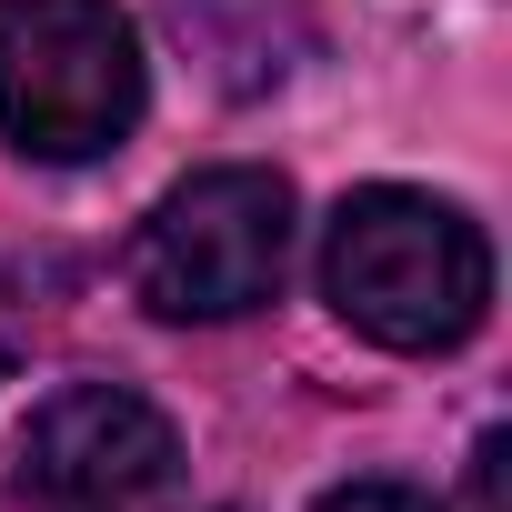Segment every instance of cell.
Instances as JSON below:
<instances>
[{"mask_svg": "<svg viewBox=\"0 0 512 512\" xmlns=\"http://www.w3.org/2000/svg\"><path fill=\"white\" fill-rule=\"evenodd\" d=\"M322 302L382 352H452L492 312V241L462 201L372 181L322 231Z\"/></svg>", "mask_w": 512, "mask_h": 512, "instance_id": "cell-1", "label": "cell"}, {"mask_svg": "<svg viewBox=\"0 0 512 512\" xmlns=\"http://www.w3.org/2000/svg\"><path fill=\"white\" fill-rule=\"evenodd\" d=\"M151 71L121 0H0V141L21 161H111Z\"/></svg>", "mask_w": 512, "mask_h": 512, "instance_id": "cell-2", "label": "cell"}, {"mask_svg": "<svg viewBox=\"0 0 512 512\" xmlns=\"http://www.w3.org/2000/svg\"><path fill=\"white\" fill-rule=\"evenodd\" d=\"M292 272V181L262 161L191 171L181 191L151 201L131 241V292L161 322H241L262 312Z\"/></svg>", "mask_w": 512, "mask_h": 512, "instance_id": "cell-3", "label": "cell"}, {"mask_svg": "<svg viewBox=\"0 0 512 512\" xmlns=\"http://www.w3.org/2000/svg\"><path fill=\"white\" fill-rule=\"evenodd\" d=\"M181 442L121 382H61L11 442V512H171Z\"/></svg>", "mask_w": 512, "mask_h": 512, "instance_id": "cell-4", "label": "cell"}, {"mask_svg": "<svg viewBox=\"0 0 512 512\" xmlns=\"http://www.w3.org/2000/svg\"><path fill=\"white\" fill-rule=\"evenodd\" d=\"M312 512H442L422 482H392V472H372V482H342V492H322Z\"/></svg>", "mask_w": 512, "mask_h": 512, "instance_id": "cell-5", "label": "cell"}]
</instances>
